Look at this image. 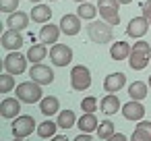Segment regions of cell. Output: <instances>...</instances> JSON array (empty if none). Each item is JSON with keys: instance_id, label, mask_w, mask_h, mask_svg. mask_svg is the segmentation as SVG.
<instances>
[{"instance_id": "obj_43", "label": "cell", "mask_w": 151, "mask_h": 141, "mask_svg": "<svg viewBox=\"0 0 151 141\" xmlns=\"http://www.w3.org/2000/svg\"><path fill=\"white\" fill-rule=\"evenodd\" d=\"M149 23H151V19H149Z\"/></svg>"}, {"instance_id": "obj_8", "label": "cell", "mask_w": 151, "mask_h": 141, "mask_svg": "<svg viewBox=\"0 0 151 141\" xmlns=\"http://www.w3.org/2000/svg\"><path fill=\"white\" fill-rule=\"evenodd\" d=\"M29 79L35 81V83H40V85H50V83H54V71H52L50 67L37 62V64L31 67V71H29Z\"/></svg>"}, {"instance_id": "obj_26", "label": "cell", "mask_w": 151, "mask_h": 141, "mask_svg": "<svg viewBox=\"0 0 151 141\" xmlns=\"http://www.w3.org/2000/svg\"><path fill=\"white\" fill-rule=\"evenodd\" d=\"M56 129H60L58 122H54V120L48 118V120H44L42 124H37V135H40L42 139H48V137L52 139V137L56 135Z\"/></svg>"}, {"instance_id": "obj_2", "label": "cell", "mask_w": 151, "mask_h": 141, "mask_svg": "<svg viewBox=\"0 0 151 141\" xmlns=\"http://www.w3.org/2000/svg\"><path fill=\"white\" fill-rule=\"evenodd\" d=\"M15 95L23 104H40L42 98H44V91H42V85L40 83H35V81H23V83L17 85Z\"/></svg>"}, {"instance_id": "obj_32", "label": "cell", "mask_w": 151, "mask_h": 141, "mask_svg": "<svg viewBox=\"0 0 151 141\" xmlns=\"http://www.w3.org/2000/svg\"><path fill=\"white\" fill-rule=\"evenodd\" d=\"M19 2H21V0H0V11L11 15V13H15V11H17Z\"/></svg>"}, {"instance_id": "obj_23", "label": "cell", "mask_w": 151, "mask_h": 141, "mask_svg": "<svg viewBox=\"0 0 151 141\" xmlns=\"http://www.w3.org/2000/svg\"><path fill=\"white\" fill-rule=\"evenodd\" d=\"M46 56H48L46 44H33V46H29V50H27V58H29V62H33V64L42 62Z\"/></svg>"}, {"instance_id": "obj_13", "label": "cell", "mask_w": 151, "mask_h": 141, "mask_svg": "<svg viewBox=\"0 0 151 141\" xmlns=\"http://www.w3.org/2000/svg\"><path fill=\"white\" fill-rule=\"evenodd\" d=\"M60 29L64 35H77L81 31V17L79 15H64L60 19Z\"/></svg>"}, {"instance_id": "obj_31", "label": "cell", "mask_w": 151, "mask_h": 141, "mask_svg": "<svg viewBox=\"0 0 151 141\" xmlns=\"http://www.w3.org/2000/svg\"><path fill=\"white\" fill-rule=\"evenodd\" d=\"M81 110L83 112H95L97 110V98L95 95H87L81 100Z\"/></svg>"}, {"instance_id": "obj_21", "label": "cell", "mask_w": 151, "mask_h": 141, "mask_svg": "<svg viewBox=\"0 0 151 141\" xmlns=\"http://www.w3.org/2000/svg\"><path fill=\"white\" fill-rule=\"evenodd\" d=\"M130 141H151V120H139L130 135Z\"/></svg>"}, {"instance_id": "obj_33", "label": "cell", "mask_w": 151, "mask_h": 141, "mask_svg": "<svg viewBox=\"0 0 151 141\" xmlns=\"http://www.w3.org/2000/svg\"><path fill=\"white\" fill-rule=\"evenodd\" d=\"M108 7V9H120V0H97V9Z\"/></svg>"}, {"instance_id": "obj_30", "label": "cell", "mask_w": 151, "mask_h": 141, "mask_svg": "<svg viewBox=\"0 0 151 141\" xmlns=\"http://www.w3.org/2000/svg\"><path fill=\"white\" fill-rule=\"evenodd\" d=\"M11 89H17L15 87V75L2 73V75H0V93H9Z\"/></svg>"}, {"instance_id": "obj_7", "label": "cell", "mask_w": 151, "mask_h": 141, "mask_svg": "<svg viewBox=\"0 0 151 141\" xmlns=\"http://www.w3.org/2000/svg\"><path fill=\"white\" fill-rule=\"evenodd\" d=\"M50 60L56 67H68L73 62V48L66 44H52L50 48Z\"/></svg>"}, {"instance_id": "obj_16", "label": "cell", "mask_w": 151, "mask_h": 141, "mask_svg": "<svg viewBox=\"0 0 151 141\" xmlns=\"http://www.w3.org/2000/svg\"><path fill=\"white\" fill-rule=\"evenodd\" d=\"M27 25H29V15L23 13V11L11 13L9 19H6V27L9 29H15V31H23V29H27Z\"/></svg>"}, {"instance_id": "obj_17", "label": "cell", "mask_w": 151, "mask_h": 141, "mask_svg": "<svg viewBox=\"0 0 151 141\" xmlns=\"http://www.w3.org/2000/svg\"><path fill=\"white\" fill-rule=\"evenodd\" d=\"M99 108H101V112H104L106 116H112V114H116V112L122 110V104H120V100H118L116 93H110V95H104V98H101Z\"/></svg>"}, {"instance_id": "obj_9", "label": "cell", "mask_w": 151, "mask_h": 141, "mask_svg": "<svg viewBox=\"0 0 151 141\" xmlns=\"http://www.w3.org/2000/svg\"><path fill=\"white\" fill-rule=\"evenodd\" d=\"M149 19L147 17H134V19H130V23L126 25V35L128 38H134V40H141L145 33H147V29H149Z\"/></svg>"}, {"instance_id": "obj_28", "label": "cell", "mask_w": 151, "mask_h": 141, "mask_svg": "<svg viewBox=\"0 0 151 141\" xmlns=\"http://www.w3.org/2000/svg\"><path fill=\"white\" fill-rule=\"evenodd\" d=\"M114 129H116V127H114V122H112L110 118L101 120V122H99V127H97V131H95V133H97V139H101V141L110 139V137H112V135L116 133Z\"/></svg>"}, {"instance_id": "obj_5", "label": "cell", "mask_w": 151, "mask_h": 141, "mask_svg": "<svg viewBox=\"0 0 151 141\" xmlns=\"http://www.w3.org/2000/svg\"><path fill=\"white\" fill-rule=\"evenodd\" d=\"M70 87L75 91H85L91 87V73L85 64H77L70 69Z\"/></svg>"}, {"instance_id": "obj_39", "label": "cell", "mask_w": 151, "mask_h": 141, "mask_svg": "<svg viewBox=\"0 0 151 141\" xmlns=\"http://www.w3.org/2000/svg\"><path fill=\"white\" fill-rule=\"evenodd\" d=\"M75 2H77V4H81V2H87V0H75Z\"/></svg>"}, {"instance_id": "obj_6", "label": "cell", "mask_w": 151, "mask_h": 141, "mask_svg": "<svg viewBox=\"0 0 151 141\" xmlns=\"http://www.w3.org/2000/svg\"><path fill=\"white\" fill-rule=\"evenodd\" d=\"M27 54H21L19 50H15V52H11V54H6V58H4V71L6 73H11V75H23L25 71H27Z\"/></svg>"}, {"instance_id": "obj_34", "label": "cell", "mask_w": 151, "mask_h": 141, "mask_svg": "<svg viewBox=\"0 0 151 141\" xmlns=\"http://www.w3.org/2000/svg\"><path fill=\"white\" fill-rule=\"evenodd\" d=\"M141 13H143V17L151 19V0H145V2L141 4Z\"/></svg>"}, {"instance_id": "obj_42", "label": "cell", "mask_w": 151, "mask_h": 141, "mask_svg": "<svg viewBox=\"0 0 151 141\" xmlns=\"http://www.w3.org/2000/svg\"><path fill=\"white\" fill-rule=\"evenodd\" d=\"M13 141H25V139H19V137H15V139H13Z\"/></svg>"}, {"instance_id": "obj_40", "label": "cell", "mask_w": 151, "mask_h": 141, "mask_svg": "<svg viewBox=\"0 0 151 141\" xmlns=\"http://www.w3.org/2000/svg\"><path fill=\"white\" fill-rule=\"evenodd\" d=\"M29 2H35V4H40V2H42V0H29Z\"/></svg>"}, {"instance_id": "obj_19", "label": "cell", "mask_w": 151, "mask_h": 141, "mask_svg": "<svg viewBox=\"0 0 151 141\" xmlns=\"http://www.w3.org/2000/svg\"><path fill=\"white\" fill-rule=\"evenodd\" d=\"M50 19H52V9L48 7V4H35L33 9H31V21L33 23H42V25H46V23H50Z\"/></svg>"}, {"instance_id": "obj_11", "label": "cell", "mask_w": 151, "mask_h": 141, "mask_svg": "<svg viewBox=\"0 0 151 141\" xmlns=\"http://www.w3.org/2000/svg\"><path fill=\"white\" fill-rule=\"evenodd\" d=\"M2 48L4 50H9V52H15V50H21L23 48V35H21V31H15V29H6L4 33H2Z\"/></svg>"}, {"instance_id": "obj_36", "label": "cell", "mask_w": 151, "mask_h": 141, "mask_svg": "<svg viewBox=\"0 0 151 141\" xmlns=\"http://www.w3.org/2000/svg\"><path fill=\"white\" fill-rule=\"evenodd\" d=\"M106 141H128L126 139V135H122V133H114L110 139H106Z\"/></svg>"}, {"instance_id": "obj_18", "label": "cell", "mask_w": 151, "mask_h": 141, "mask_svg": "<svg viewBox=\"0 0 151 141\" xmlns=\"http://www.w3.org/2000/svg\"><path fill=\"white\" fill-rule=\"evenodd\" d=\"M40 112L44 116H48V118L54 116V114H58L60 112V100L56 95H44L42 102H40Z\"/></svg>"}, {"instance_id": "obj_24", "label": "cell", "mask_w": 151, "mask_h": 141, "mask_svg": "<svg viewBox=\"0 0 151 141\" xmlns=\"http://www.w3.org/2000/svg\"><path fill=\"white\" fill-rule=\"evenodd\" d=\"M147 87H149V83H145V81H132L130 87H128V95H130V100H139V102H143V100L147 98Z\"/></svg>"}, {"instance_id": "obj_22", "label": "cell", "mask_w": 151, "mask_h": 141, "mask_svg": "<svg viewBox=\"0 0 151 141\" xmlns=\"http://www.w3.org/2000/svg\"><path fill=\"white\" fill-rule=\"evenodd\" d=\"M130 52H132V48H130V44H126V42H114V44L110 46V56H112V60H126V58L130 56Z\"/></svg>"}, {"instance_id": "obj_15", "label": "cell", "mask_w": 151, "mask_h": 141, "mask_svg": "<svg viewBox=\"0 0 151 141\" xmlns=\"http://www.w3.org/2000/svg\"><path fill=\"white\" fill-rule=\"evenodd\" d=\"M124 85H126V75L124 73H110L104 81V89L108 93H118Z\"/></svg>"}, {"instance_id": "obj_14", "label": "cell", "mask_w": 151, "mask_h": 141, "mask_svg": "<svg viewBox=\"0 0 151 141\" xmlns=\"http://www.w3.org/2000/svg\"><path fill=\"white\" fill-rule=\"evenodd\" d=\"M60 33H62V29H60V25H54V23H46L42 29H40V40H42V44H58V38H60Z\"/></svg>"}, {"instance_id": "obj_35", "label": "cell", "mask_w": 151, "mask_h": 141, "mask_svg": "<svg viewBox=\"0 0 151 141\" xmlns=\"http://www.w3.org/2000/svg\"><path fill=\"white\" fill-rule=\"evenodd\" d=\"M73 141H95V139L91 137V133H81V135H77Z\"/></svg>"}, {"instance_id": "obj_20", "label": "cell", "mask_w": 151, "mask_h": 141, "mask_svg": "<svg viewBox=\"0 0 151 141\" xmlns=\"http://www.w3.org/2000/svg\"><path fill=\"white\" fill-rule=\"evenodd\" d=\"M77 127L81 129V133H93V131H97L99 122H97L95 112H85V114L77 120Z\"/></svg>"}, {"instance_id": "obj_27", "label": "cell", "mask_w": 151, "mask_h": 141, "mask_svg": "<svg viewBox=\"0 0 151 141\" xmlns=\"http://www.w3.org/2000/svg\"><path fill=\"white\" fill-rule=\"evenodd\" d=\"M99 17H101L106 23H110L112 27L120 25V13H118V9H108V7H101V9H99Z\"/></svg>"}, {"instance_id": "obj_10", "label": "cell", "mask_w": 151, "mask_h": 141, "mask_svg": "<svg viewBox=\"0 0 151 141\" xmlns=\"http://www.w3.org/2000/svg\"><path fill=\"white\" fill-rule=\"evenodd\" d=\"M122 116L126 118V120H143V116H145V106H143V102H139V100H128L124 106H122Z\"/></svg>"}, {"instance_id": "obj_29", "label": "cell", "mask_w": 151, "mask_h": 141, "mask_svg": "<svg viewBox=\"0 0 151 141\" xmlns=\"http://www.w3.org/2000/svg\"><path fill=\"white\" fill-rule=\"evenodd\" d=\"M97 13H99V9L93 7V4H89V2H81L79 9H77V15H79L81 19H87V21H93Z\"/></svg>"}, {"instance_id": "obj_38", "label": "cell", "mask_w": 151, "mask_h": 141, "mask_svg": "<svg viewBox=\"0 0 151 141\" xmlns=\"http://www.w3.org/2000/svg\"><path fill=\"white\" fill-rule=\"evenodd\" d=\"M132 0H120V4H130Z\"/></svg>"}, {"instance_id": "obj_41", "label": "cell", "mask_w": 151, "mask_h": 141, "mask_svg": "<svg viewBox=\"0 0 151 141\" xmlns=\"http://www.w3.org/2000/svg\"><path fill=\"white\" fill-rule=\"evenodd\" d=\"M147 83H149V87H151V75H149V79H147Z\"/></svg>"}, {"instance_id": "obj_37", "label": "cell", "mask_w": 151, "mask_h": 141, "mask_svg": "<svg viewBox=\"0 0 151 141\" xmlns=\"http://www.w3.org/2000/svg\"><path fill=\"white\" fill-rule=\"evenodd\" d=\"M52 141H70V139H68L66 135H54V137H52Z\"/></svg>"}, {"instance_id": "obj_25", "label": "cell", "mask_w": 151, "mask_h": 141, "mask_svg": "<svg viewBox=\"0 0 151 141\" xmlns=\"http://www.w3.org/2000/svg\"><path fill=\"white\" fill-rule=\"evenodd\" d=\"M77 116H75V112L73 110H62V112H58V118H56V122H58V127L60 129H73L75 124H77Z\"/></svg>"}, {"instance_id": "obj_3", "label": "cell", "mask_w": 151, "mask_h": 141, "mask_svg": "<svg viewBox=\"0 0 151 141\" xmlns=\"http://www.w3.org/2000/svg\"><path fill=\"white\" fill-rule=\"evenodd\" d=\"M87 35H89V40L91 42H95V44H110L112 42V38H114V31H112V25L110 23H106L104 19L101 21H89V25H87Z\"/></svg>"}, {"instance_id": "obj_12", "label": "cell", "mask_w": 151, "mask_h": 141, "mask_svg": "<svg viewBox=\"0 0 151 141\" xmlns=\"http://www.w3.org/2000/svg\"><path fill=\"white\" fill-rule=\"evenodd\" d=\"M0 114H2V118L15 120L21 114V100L19 98H4L0 102Z\"/></svg>"}, {"instance_id": "obj_1", "label": "cell", "mask_w": 151, "mask_h": 141, "mask_svg": "<svg viewBox=\"0 0 151 141\" xmlns=\"http://www.w3.org/2000/svg\"><path fill=\"white\" fill-rule=\"evenodd\" d=\"M151 62V46L143 40H139L137 44H132V52L128 56V67L132 71H143L147 69V64Z\"/></svg>"}, {"instance_id": "obj_4", "label": "cell", "mask_w": 151, "mask_h": 141, "mask_svg": "<svg viewBox=\"0 0 151 141\" xmlns=\"http://www.w3.org/2000/svg\"><path fill=\"white\" fill-rule=\"evenodd\" d=\"M11 131H13V135H15V137L25 139V137H29L33 131H37L35 118H33V116H29V114H19V116L13 120V124H11Z\"/></svg>"}]
</instances>
